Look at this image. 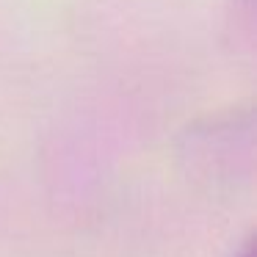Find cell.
Masks as SVG:
<instances>
[{
	"label": "cell",
	"instance_id": "1",
	"mask_svg": "<svg viewBox=\"0 0 257 257\" xmlns=\"http://www.w3.org/2000/svg\"><path fill=\"white\" fill-rule=\"evenodd\" d=\"M243 257H254V249H251V246H249V249L243 251Z\"/></svg>",
	"mask_w": 257,
	"mask_h": 257
}]
</instances>
